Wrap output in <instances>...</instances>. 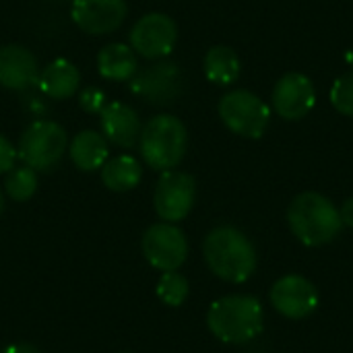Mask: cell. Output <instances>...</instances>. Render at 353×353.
<instances>
[{
  "label": "cell",
  "mask_w": 353,
  "mask_h": 353,
  "mask_svg": "<svg viewBox=\"0 0 353 353\" xmlns=\"http://www.w3.org/2000/svg\"><path fill=\"white\" fill-rule=\"evenodd\" d=\"M184 89V74L176 62L163 60L155 62L143 70H137V74L130 79V91L153 105H165L176 101L182 95Z\"/></svg>",
  "instance_id": "cell-7"
},
{
  "label": "cell",
  "mask_w": 353,
  "mask_h": 353,
  "mask_svg": "<svg viewBox=\"0 0 353 353\" xmlns=\"http://www.w3.org/2000/svg\"><path fill=\"white\" fill-rule=\"evenodd\" d=\"M66 149L68 137L58 122L35 120L21 134L17 155L27 168L35 172H50L62 161Z\"/></svg>",
  "instance_id": "cell-5"
},
{
  "label": "cell",
  "mask_w": 353,
  "mask_h": 353,
  "mask_svg": "<svg viewBox=\"0 0 353 353\" xmlns=\"http://www.w3.org/2000/svg\"><path fill=\"white\" fill-rule=\"evenodd\" d=\"M143 254L151 267L161 273L178 271L188 256V240L174 223H155L143 234Z\"/></svg>",
  "instance_id": "cell-8"
},
{
  "label": "cell",
  "mask_w": 353,
  "mask_h": 353,
  "mask_svg": "<svg viewBox=\"0 0 353 353\" xmlns=\"http://www.w3.org/2000/svg\"><path fill=\"white\" fill-rule=\"evenodd\" d=\"M128 37L134 54L147 60H159L172 54L178 41V25L163 12H149L132 25Z\"/></svg>",
  "instance_id": "cell-10"
},
{
  "label": "cell",
  "mask_w": 353,
  "mask_h": 353,
  "mask_svg": "<svg viewBox=\"0 0 353 353\" xmlns=\"http://www.w3.org/2000/svg\"><path fill=\"white\" fill-rule=\"evenodd\" d=\"M2 211H4V196H2V190H0V215H2Z\"/></svg>",
  "instance_id": "cell-28"
},
{
  "label": "cell",
  "mask_w": 353,
  "mask_h": 353,
  "mask_svg": "<svg viewBox=\"0 0 353 353\" xmlns=\"http://www.w3.org/2000/svg\"><path fill=\"white\" fill-rule=\"evenodd\" d=\"M79 105L87 114H99L105 108V93L97 87H85L79 93Z\"/></svg>",
  "instance_id": "cell-24"
},
{
  "label": "cell",
  "mask_w": 353,
  "mask_h": 353,
  "mask_svg": "<svg viewBox=\"0 0 353 353\" xmlns=\"http://www.w3.org/2000/svg\"><path fill=\"white\" fill-rule=\"evenodd\" d=\"M124 353H126V352H124Z\"/></svg>",
  "instance_id": "cell-29"
},
{
  "label": "cell",
  "mask_w": 353,
  "mask_h": 353,
  "mask_svg": "<svg viewBox=\"0 0 353 353\" xmlns=\"http://www.w3.org/2000/svg\"><path fill=\"white\" fill-rule=\"evenodd\" d=\"M207 327L219 341L242 345L261 335L265 312L261 302L252 296H225L211 304Z\"/></svg>",
  "instance_id": "cell-2"
},
{
  "label": "cell",
  "mask_w": 353,
  "mask_h": 353,
  "mask_svg": "<svg viewBox=\"0 0 353 353\" xmlns=\"http://www.w3.org/2000/svg\"><path fill=\"white\" fill-rule=\"evenodd\" d=\"M14 161H17V149H14V145L4 134H0V174L10 172L14 168Z\"/></svg>",
  "instance_id": "cell-25"
},
{
  "label": "cell",
  "mask_w": 353,
  "mask_h": 353,
  "mask_svg": "<svg viewBox=\"0 0 353 353\" xmlns=\"http://www.w3.org/2000/svg\"><path fill=\"white\" fill-rule=\"evenodd\" d=\"M288 223L294 236L310 248L333 242L343 228L339 209L321 192L298 194L288 209Z\"/></svg>",
  "instance_id": "cell-3"
},
{
  "label": "cell",
  "mask_w": 353,
  "mask_h": 353,
  "mask_svg": "<svg viewBox=\"0 0 353 353\" xmlns=\"http://www.w3.org/2000/svg\"><path fill=\"white\" fill-rule=\"evenodd\" d=\"M205 74L215 85H232L240 77V56L230 46H213L205 56Z\"/></svg>",
  "instance_id": "cell-20"
},
{
  "label": "cell",
  "mask_w": 353,
  "mask_h": 353,
  "mask_svg": "<svg viewBox=\"0 0 353 353\" xmlns=\"http://www.w3.org/2000/svg\"><path fill=\"white\" fill-rule=\"evenodd\" d=\"M339 215H341V223L353 230V196L352 199H347V201L341 205V209H339Z\"/></svg>",
  "instance_id": "cell-26"
},
{
  "label": "cell",
  "mask_w": 353,
  "mask_h": 353,
  "mask_svg": "<svg viewBox=\"0 0 353 353\" xmlns=\"http://www.w3.org/2000/svg\"><path fill=\"white\" fill-rule=\"evenodd\" d=\"M143 178V165L132 155H118L101 165V182L112 192H128L139 186Z\"/></svg>",
  "instance_id": "cell-19"
},
{
  "label": "cell",
  "mask_w": 353,
  "mask_h": 353,
  "mask_svg": "<svg viewBox=\"0 0 353 353\" xmlns=\"http://www.w3.org/2000/svg\"><path fill=\"white\" fill-rule=\"evenodd\" d=\"M97 70L108 81H130L137 70V54L126 43H108L97 54Z\"/></svg>",
  "instance_id": "cell-18"
},
{
  "label": "cell",
  "mask_w": 353,
  "mask_h": 353,
  "mask_svg": "<svg viewBox=\"0 0 353 353\" xmlns=\"http://www.w3.org/2000/svg\"><path fill=\"white\" fill-rule=\"evenodd\" d=\"M37 190V172L21 165V168H12L10 172H6L4 178V192L12 199V201H29Z\"/></svg>",
  "instance_id": "cell-21"
},
{
  "label": "cell",
  "mask_w": 353,
  "mask_h": 353,
  "mask_svg": "<svg viewBox=\"0 0 353 353\" xmlns=\"http://www.w3.org/2000/svg\"><path fill=\"white\" fill-rule=\"evenodd\" d=\"M37 87L50 99H68L81 87V72L70 60L56 58L39 72Z\"/></svg>",
  "instance_id": "cell-16"
},
{
  "label": "cell",
  "mask_w": 353,
  "mask_h": 353,
  "mask_svg": "<svg viewBox=\"0 0 353 353\" xmlns=\"http://www.w3.org/2000/svg\"><path fill=\"white\" fill-rule=\"evenodd\" d=\"M271 304L273 308L292 321H302L310 316L321 302L319 290L312 281L302 275H285L271 288Z\"/></svg>",
  "instance_id": "cell-11"
},
{
  "label": "cell",
  "mask_w": 353,
  "mask_h": 353,
  "mask_svg": "<svg viewBox=\"0 0 353 353\" xmlns=\"http://www.w3.org/2000/svg\"><path fill=\"white\" fill-rule=\"evenodd\" d=\"M314 101V85L302 72H288L273 87V110L283 120H302L310 114Z\"/></svg>",
  "instance_id": "cell-13"
},
{
  "label": "cell",
  "mask_w": 353,
  "mask_h": 353,
  "mask_svg": "<svg viewBox=\"0 0 353 353\" xmlns=\"http://www.w3.org/2000/svg\"><path fill=\"white\" fill-rule=\"evenodd\" d=\"M0 353H41L35 345H29V343H14V345H8L4 347Z\"/></svg>",
  "instance_id": "cell-27"
},
{
  "label": "cell",
  "mask_w": 353,
  "mask_h": 353,
  "mask_svg": "<svg viewBox=\"0 0 353 353\" xmlns=\"http://www.w3.org/2000/svg\"><path fill=\"white\" fill-rule=\"evenodd\" d=\"M108 141L97 130H81L68 145L70 161L83 172L101 170V165L108 161Z\"/></svg>",
  "instance_id": "cell-17"
},
{
  "label": "cell",
  "mask_w": 353,
  "mask_h": 353,
  "mask_svg": "<svg viewBox=\"0 0 353 353\" xmlns=\"http://www.w3.org/2000/svg\"><path fill=\"white\" fill-rule=\"evenodd\" d=\"M207 267L228 283H244L256 271V250L248 236L232 225L211 230L203 242Z\"/></svg>",
  "instance_id": "cell-1"
},
{
  "label": "cell",
  "mask_w": 353,
  "mask_h": 353,
  "mask_svg": "<svg viewBox=\"0 0 353 353\" xmlns=\"http://www.w3.org/2000/svg\"><path fill=\"white\" fill-rule=\"evenodd\" d=\"M190 294L188 288V279L184 275H180L178 271H168L159 277L157 281V298L172 308H178L186 302Z\"/></svg>",
  "instance_id": "cell-22"
},
{
  "label": "cell",
  "mask_w": 353,
  "mask_h": 353,
  "mask_svg": "<svg viewBox=\"0 0 353 353\" xmlns=\"http://www.w3.org/2000/svg\"><path fill=\"white\" fill-rule=\"evenodd\" d=\"M99 128L108 143L122 149H130L139 143L143 126L130 105L122 101H112L105 103V108L99 112Z\"/></svg>",
  "instance_id": "cell-15"
},
{
  "label": "cell",
  "mask_w": 353,
  "mask_h": 353,
  "mask_svg": "<svg viewBox=\"0 0 353 353\" xmlns=\"http://www.w3.org/2000/svg\"><path fill=\"white\" fill-rule=\"evenodd\" d=\"M219 116L223 124L240 137L261 139L271 122V108L248 89H234L219 99Z\"/></svg>",
  "instance_id": "cell-6"
},
{
  "label": "cell",
  "mask_w": 353,
  "mask_h": 353,
  "mask_svg": "<svg viewBox=\"0 0 353 353\" xmlns=\"http://www.w3.org/2000/svg\"><path fill=\"white\" fill-rule=\"evenodd\" d=\"M194 199H196L194 178L186 172L168 170L157 180L153 192V207L163 221L178 223L192 211Z\"/></svg>",
  "instance_id": "cell-9"
},
{
  "label": "cell",
  "mask_w": 353,
  "mask_h": 353,
  "mask_svg": "<svg viewBox=\"0 0 353 353\" xmlns=\"http://www.w3.org/2000/svg\"><path fill=\"white\" fill-rule=\"evenodd\" d=\"M188 132L180 118L172 114L153 116L139 137V149L143 161L157 172L174 170L186 155Z\"/></svg>",
  "instance_id": "cell-4"
},
{
  "label": "cell",
  "mask_w": 353,
  "mask_h": 353,
  "mask_svg": "<svg viewBox=\"0 0 353 353\" xmlns=\"http://www.w3.org/2000/svg\"><path fill=\"white\" fill-rule=\"evenodd\" d=\"M39 68L31 50L21 43L0 46V85L12 91H25L37 85Z\"/></svg>",
  "instance_id": "cell-14"
},
{
  "label": "cell",
  "mask_w": 353,
  "mask_h": 353,
  "mask_svg": "<svg viewBox=\"0 0 353 353\" xmlns=\"http://www.w3.org/2000/svg\"><path fill=\"white\" fill-rule=\"evenodd\" d=\"M128 12L126 0H72L70 17L79 29L89 35H108L116 31Z\"/></svg>",
  "instance_id": "cell-12"
},
{
  "label": "cell",
  "mask_w": 353,
  "mask_h": 353,
  "mask_svg": "<svg viewBox=\"0 0 353 353\" xmlns=\"http://www.w3.org/2000/svg\"><path fill=\"white\" fill-rule=\"evenodd\" d=\"M331 103L333 108L343 114V116H353V72L341 74L331 89Z\"/></svg>",
  "instance_id": "cell-23"
}]
</instances>
